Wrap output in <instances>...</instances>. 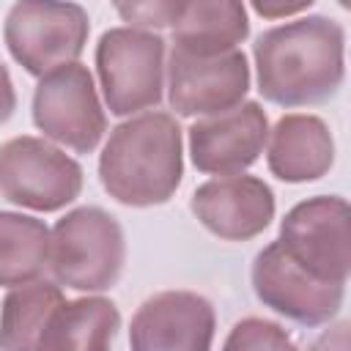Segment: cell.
I'll return each instance as SVG.
<instances>
[{
  "label": "cell",
  "mask_w": 351,
  "mask_h": 351,
  "mask_svg": "<svg viewBox=\"0 0 351 351\" xmlns=\"http://www.w3.org/2000/svg\"><path fill=\"white\" fill-rule=\"evenodd\" d=\"M255 82L266 101L310 107L329 101L346 80V30L324 14L263 30L252 44Z\"/></svg>",
  "instance_id": "obj_1"
},
{
  "label": "cell",
  "mask_w": 351,
  "mask_h": 351,
  "mask_svg": "<svg viewBox=\"0 0 351 351\" xmlns=\"http://www.w3.org/2000/svg\"><path fill=\"white\" fill-rule=\"evenodd\" d=\"M99 178L121 206L167 203L184 178V132L170 112L148 110L118 123L101 154Z\"/></svg>",
  "instance_id": "obj_2"
},
{
  "label": "cell",
  "mask_w": 351,
  "mask_h": 351,
  "mask_svg": "<svg viewBox=\"0 0 351 351\" xmlns=\"http://www.w3.org/2000/svg\"><path fill=\"white\" fill-rule=\"evenodd\" d=\"M126 263V236L121 222L99 208L66 211L49 230V271L58 285L101 293L110 291Z\"/></svg>",
  "instance_id": "obj_3"
},
{
  "label": "cell",
  "mask_w": 351,
  "mask_h": 351,
  "mask_svg": "<svg viewBox=\"0 0 351 351\" xmlns=\"http://www.w3.org/2000/svg\"><path fill=\"white\" fill-rule=\"evenodd\" d=\"M165 38L137 27H110L96 44V74L112 115H140L165 96Z\"/></svg>",
  "instance_id": "obj_4"
},
{
  "label": "cell",
  "mask_w": 351,
  "mask_h": 351,
  "mask_svg": "<svg viewBox=\"0 0 351 351\" xmlns=\"http://www.w3.org/2000/svg\"><path fill=\"white\" fill-rule=\"evenodd\" d=\"M90 36V16L80 3L22 0L3 22V41L11 58L33 77L77 63Z\"/></svg>",
  "instance_id": "obj_5"
},
{
  "label": "cell",
  "mask_w": 351,
  "mask_h": 351,
  "mask_svg": "<svg viewBox=\"0 0 351 351\" xmlns=\"http://www.w3.org/2000/svg\"><path fill=\"white\" fill-rule=\"evenodd\" d=\"M77 159L44 137L19 134L0 145V195L30 211H60L82 192Z\"/></svg>",
  "instance_id": "obj_6"
},
{
  "label": "cell",
  "mask_w": 351,
  "mask_h": 351,
  "mask_svg": "<svg viewBox=\"0 0 351 351\" xmlns=\"http://www.w3.org/2000/svg\"><path fill=\"white\" fill-rule=\"evenodd\" d=\"M33 123L58 145L90 154L107 132V115L88 66L69 63L44 74L33 90Z\"/></svg>",
  "instance_id": "obj_7"
},
{
  "label": "cell",
  "mask_w": 351,
  "mask_h": 351,
  "mask_svg": "<svg viewBox=\"0 0 351 351\" xmlns=\"http://www.w3.org/2000/svg\"><path fill=\"white\" fill-rule=\"evenodd\" d=\"M280 247L313 277L348 282L351 233L348 203L340 195H315L296 203L280 222Z\"/></svg>",
  "instance_id": "obj_8"
},
{
  "label": "cell",
  "mask_w": 351,
  "mask_h": 351,
  "mask_svg": "<svg viewBox=\"0 0 351 351\" xmlns=\"http://www.w3.org/2000/svg\"><path fill=\"white\" fill-rule=\"evenodd\" d=\"M250 277L263 307L302 326L329 324L346 299V285L313 277L280 247V241L266 244L255 255Z\"/></svg>",
  "instance_id": "obj_9"
},
{
  "label": "cell",
  "mask_w": 351,
  "mask_h": 351,
  "mask_svg": "<svg viewBox=\"0 0 351 351\" xmlns=\"http://www.w3.org/2000/svg\"><path fill=\"white\" fill-rule=\"evenodd\" d=\"M167 66V101L176 115L208 118L239 107L250 90V63L241 49L222 55H186L170 52Z\"/></svg>",
  "instance_id": "obj_10"
},
{
  "label": "cell",
  "mask_w": 351,
  "mask_h": 351,
  "mask_svg": "<svg viewBox=\"0 0 351 351\" xmlns=\"http://www.w3.org/2000/svg\"><path fill=\"white\" fill-rule=\"evenodd\" d=\"M189 159L206 176H241L252 167L269 140V115L258 101L197 118L189 129Z\"/></svg>",
  "instance_id": "obj_11"
},
{
  "label": "cell",
  "mask_w": 351,
  "mask_h": 351,
  "mask_svg": "<svg viewBox=\"0 0 351 351\" xmlns=\"http://www.w3.org/2000/svg\"><path fill=\"white\" fill-rule=\"evenodd\" d=\"M217 313L195 291H162L132 315L129 351H211Z\"/></svg>",
  "instance_id": "obj_12"
},
{
  "label": "cell",
  "mask_w": 351,
  "mask_h": 351,
  "mask_svg": "<svg viewBox=\"0 0 351 351\" xmlns=\"http://www.w3.org/2000/svg\"><path fill=\"white\" fill-rule=\"evenodd\" d=\"M274 192L258 176H225L200 184L192 192L195 219L225 241H250L274 219Z\"/></svg>",
  "instance_id": "obj_13"
},
{
  "label": "cell",
  "mask_w": 351,
  "mask_h": 351,
  "mask_svg": "<svg viewBox=\"0 0 351 351\" xmlns=\"http://www.w3.org/2000/svg\"><path fill=\"white\" fill-rule=\"evenodd\" d=\"M266 165L285 184H307L324 178L335 165V137L324 118L310 112H288L266 140Z\"/></svg>",
  "instance_id": "obj_14"
},
{
  "label": "cell",
  "mask_w": 351,
  "mask_h": 351,
  "mask_svg": "<svg viewBox=\"0 0 351 351\" xmlns=\"http://www.w3.org/2000/svg\"><path fill=\"white\" fill-rule=\"evenodd\" d=\"M250 36L247 5L239 0H186L173 25V49L186 55H222Z\"/></svg>",
  "instance_id": "obj_15"
},
{
  "label": "cell",
  "mask_w": 351,
  "mask_h": 351,
  "mask_svg": "<svg viewBox=\"0 0 351 351\" xmlns=\"http://www.w3.org/2000/svg\"><path fill=\"white\" fill-rule=\"evenodd\" d=\"M121 329L118 307L104 296L66 299L49 318L38 351H112Z\"/></svg>",
  "instance_id": "obj_16"
},
{
  "label": "cell",
  "mask_w": 351,
  "mask_h": 351,
  "mask_svg": "<svg viewBox=\"0 0 351 351\" xmlns=\"http://www.w3.org/2000/svg\"><path fill=\"white\" fill-rule=\"evenodd\" d=\"M63 302L60 285L49 280L11 288L0 304V351H38L41 335Z\"/></svg>",
  "instance_id": "obj_17"
},
{
  "label": "cell",
  "mask_w": 351,
  "mask_h": 351,
  "mask_svg": "<svg viewBox=\"0 0 351 351\" xmlns=\"http://www.w3.org/2000/svg\"><path fill=\"white\" fill-rule=\"evenodd\" d=\"M49 266V228L22 211H0V285L19 288L41 280Z\"/></svg>",
  "instance_id": "obj_18"
},
{
  "label": "cell",
  "mask_w": 351,
  "mask_h": 351,
  "mask_svg": "<svg viewBox=\"0 0 351 351\" xmlns=\"http://www.w3.org/2000/svg\"><path fill=\"white\" fill-rule=\"evenodd\" d=\"M219 351H299V346L277 321L247 315L233 324Z\"/></svg>",
  "instance_id": "obj_19"
},
{
  "label": "cell",
  "mask_w": 351,
  "mask_h": 351,
  "mask_svg": "<svg viewBox=\"0 0 351 351\" xmlns=\"http://www.w3.org/2000/svg\"><path fill=\"white\" fill-rule=\"evenodd\" d=\"M186 0H143V3H118L115 11L121 14L123 22H129L126 27H137V30H162V27H173L184 11Z\"/></svg>",
  "instance_id": "obj_20"
},
{
  "label": "cell",
  "mask_w": 351,
  "mask_h": 351,
  "mask_svg": "<svg viewBox=\"0 0 351 351\" xmlns=\"http://www.w3.org/2000/svg\"><path fill=\"white\" fill-rule=\"evenodd\" d=\"M348 335H351V324H348V321H337V324H332L329 329H324V332L307 346V351H348V348H351Z\"/></svg>",
  "instance_id": "obj_21"
},
{
  "label": "cell",
  "mask_w": 351,
  "mask_h": 351,
  "mask_svg": "<svg viewBox=\"0 0 351 351\" xmlns=\"http://www.w3.org/2000/svg\"><path fill=\"white\" fill-rule=\"evenodd\" d=\"M16 110V90H14V80L5 69V63L0 60V126L14 115Z\"/></svg>",
  "instance_id": "obj_22"
},
{
  "label": "cell",
  "mask_w": 351,
  "mask_h": 351,
  "mask_svg": "<svg viewBox=\"0 0 351 351\" xmlns=\"http://www.w3.org/2000/svg\"><path fill=\"white\" fill-rule=\"evenodd\" d=\"M313 5V0H302V3H252L255 14L266 16V19H280V16H293L302 14Z\"/></svg>",
  "instance_id": "obj_23"
}]
</instances>
